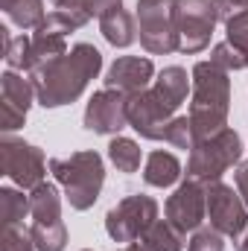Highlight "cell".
Masks as SVG:
<instances>
[{
	"label": "cell",
	"instance_id": "obj_1",
	"mask_svg": "<svg viewBox=\"0 0 248 251\" xmlns=\"http://www.w3.org/2000/svg\"><path fill=\"white\" fill-rule=\"evenodd\" d=\"M102 70V53L94 44H76L64 53L62 59L44 64L29 73L35 85V97L44 108H59L67 102H76L91 79H97Z\"/></svg>",
	"mask_w": 248,
	"mask_h": 251
},
{
	"label": "cell",
	"instance_id": "obj_2",
	"mask_svg": "<svg viewBox=\"0 0 248 251\" xmlns=\"http://www.w3.org/2000/svg\"><path fill=\"white\" fill-rule=\"evenodd\" d=\"M190 76H193V100H190L187 117L193 123L196 140H201L228 128L231 79H228V70H222L213 62H198Z\"/></svg>",
	"mask_w": 248,
	"mask_h": 251
},
{
	"label": "cell",
	"instance_id": "obj_3",
	"mask_svg": "<svg viewBox=\"0 0 248 251\" xmlns=\"http://www.w3.org/2000/svg\"><path fill=\"white\" fill-rule=\"evenodd\" d=\"M50 173L64 187V196L73 210L94 207L105 184V164H102V155L94 149L70 152L64 158H50Z\"/></svg>",
	"mask_w": 248,
	"mask_h": 251
},
{
	"label": "cell",
	"instance_id": "obj_4",
	"mask_svg": "<svg viewBox=\"0 0 248 251\" xmlns=\"http://www.w3.org/2000/svg\"><path fill=\"white\" fill-rule=\"evenodd\" d=\"M243 158V140L234 128H222L210 137L196 140L187 158V178H196L201 184L222 181V176L237 167Z\"/></svg>",
	"mask_w": 248,
	"mask_h": 251
},
{
	"label": "cell",
	"instance_id": "obj_5",
	"mask_svg": "<svg viewBox=\"0 0 248 251\" xmlns=\"http://www.w3.org/2000/svg\"><path fill=\"white\" fill-rule=\"evenodd\" d=\"M137 32L140 47L152 56H167L178 50L175 32V0H137Z\"/></svg>",
	"mask_w": 248,
	"mask_h": 251
},
{
	"label": "cell",
	"instance_id": "obj_6",
	"mask_svg": "<svg viewBox=\"0 0 248 251\" xmlns=\"http://www.w3.org/2000/svg\"><path fill=\"white\" fill-rule=\"evenodd\" d=\"M158 222V201L152 196H125L105 213V231L114 243H137Z\"/></svg>",
	"mask_w": 248,
	"mask_h": 251
},
{
	"label": "cell",
	"instance_id": "obj_7",
	"mask_svg": "<svg viewBox=\"0 0 248 251\" xmlns=\"http://www.w3.org/2000/svg\"><path fill=\"white\" fill-rule=\"evenodd\" d=\"M0 170L21 190H35L38 184H44L47 161L38 146L26 143L24 137L3 134L0 137Z\"/></svg>",
	"mask_w": 248,
	"mask_h": 251
},
{
	"label": "cell",
	"instance_id": "obj_8",
	"mask_svg": "<svg viewBox=\"0 0 248 251\" xmlns=\"http://www.w3.org/2000/svg\"><path fill=\"white\" fill-rule=\"evenodd\" d=\"M219 24V12L213 0H175V32H178V50L193 56L201 53L213 29Z\"/></svg>",
	"mask_w": 248,
	"mask_h": 251
},
{
	"label": "cell",
	"instance_id": "obj_9",
	"mask_svg": "<svg viewBox=\"0 0 248 251\" xmlns=\"http://www.w3.org/2000/svg\"><path fill=\"white\" fill-rule=\"evenodd\" d=\"M204 190H207V222H210V228L237 240L248 228V207L240 196V190H234L225 181H210V184H204Z\"/></svg>",
	"mask_w": 248,
	"mask_h": 251
},
{
	"label": "cell",
	"instance_id": "obj_10",
	"mask_svg": "<svg viewBox=\"0 0 248 251\" xmlns=\"http://www.w3.org/2000/svg\"><path fill=\"white\" fill-rule=\"evenodd\" d=\"M175 120V108L167 105L155 88L128 97V126L146 140H167V128Z\"/></svg>",
	"mask_w": 248,
	"mask_h": 251
},
{
	"label": "cell",
	"instance_id": "obj_11",
	"mask_svg": "<svg viewBox=\"0 0 248 251\" xmlns=\"http://www.w3.org/2000/svg\"><path fill=\"white\" fill-rule=\"evenodd\" d=\"M164 213H167V222H173L181 234L198 231L207 219V190H204V184L196 178L181 181L175 187V193L167 199Z\"/></svg>",
	"mask_w": 248,
	"mask_h": 251
},
{
	"label": "cell",
	"instance_id": "obj_12",
	"mask_svg": "<svg viewBox=\"0 0 248 251\" xmlns=\"http://www.w3.org/2000/svg\"><path fill=\"white\" fill-rule=\"evenodd\" d=\"M82 120H85V128L94 134H120L128 126V97L114 88L97 91L88 100Z\"/></svg>",
	"mask_w": 248,
	"mask_h": 251
},
{
	"label": "cell",
	"instance_id": "obj_13",
	"mask_svg": "<svg viewBox=\"0 0 248 251\" xmlns=\"http://www.w3.org/2000/svg\"><path fill=\"white\" fill-rule=\"evenodd\" d=\"M32 100H38L32 79H26L18 70H6L0 79V128H3V134H12L15 128L24 126Z\"/></svg>",
	"mask_w": 248,
	"mask_h": 251
},
{
	"label": "cell",
	"instance_id": "obj_14",
	"mask_svg": "<svg viewBox=\"0 0 248 251\" xmlns=\"http://www.w3.org/2000/svg\"><path fill=\"white\" fill-rule=\"evenodd\" d=\"M155 79V64L146 56H123L108 67L105 73V88H114L125 97L140 94L149 88V82Z\"/></svg>",
	"mask_w": 248,
	"mask_h": 251
},
{
	"label": "cell",
	"instance_id": "obj_15",
	"mask_svg": "<svg viewBox=\"0 0 248 251\" xmlns=\"http://www.w3.org/2000/svg\"><path fill=\"white\" fill-rule=\"evenodd\" d=\"M152 88H155V94H158L167 105H173V108L178 111L187 102V94H190V88H193V76H187L184 67L173 64V67H164V70L158 73V79H155Z\"/></svg>",
	"mask_w": 248,
	"mask_h": 251
},
{
	"label": "cell",
	"instance_id": "obj_16",
	"mask_svg": "<svg viewBox=\"0 0 248 251\" xmlns=\"http://www.w3.org/2000/svg\"><path fill=\"white\" fill-rule=\"evenodd\" d=\"M181 178V161L173 152H152L143 164V181L149 187H173Z\"/></svg>",
	"mask_w": 248,
	"mask_h": 251
},
{
	"label": "cell",
	"instance_id": "obj_17",
	"mask_svg": "<svg viewBox=\"0 0 248 251\" xmlns=\"http://www.w3.org/2000/svg\"><path fill=\"white\" fill-rule=\"evenodd\" d=\"M99 32H102V38H105L111 47H131L134 38H137L134 18L125 12L123 6L99 18Z\"/></svg>",
	"mask_w": 248,
	"mask_h": 251
},
{
	"label": "cell",
	"instance_id": "obj_18",
	"mask_svg": "<svg viewBox=\"0 0 248 251\" xmlns=\"http://www.w3.org/2000/svg\"><path fill=\"white\" fill-rule=\"evenodd\" d=\"M29 64H26V73L44 67V64L56 62L67 53V41L64 35H53V32H44V29H35V35L29 38Z\"/></svg>",
	"mask_w": 248,
	"mask_h": 251
},
{
	"label": "cell",
	"instance_id": "obj_19",
	"mask_svg": "<svg viewBox=\"0 0 248 251\" xmlns=\"http://www.w3.org/2000/svg\"><path fill=\"white\" fill-rule=\"evenodd\" d=\"M29 201H32V222H59L62 219V196L59 187L44 181L35 190H29Z\"/></svg>",
	"mask_w": 248,
	"mask_h": 251
},
{
	"label": "cell",
	"instance_id": "obj_20",
	"mask_svg": "<svg viewBox=\"0 0 248 251\" xmlns=\"http://www.w3.org/2000/svg\"><path fill=\"white\" fill-rule=\"evenodd\" d=\"M0 9L21 29H38L41 21L47 18L44 15V0H0Z\"/></svg>",
	"mask_w": 248,
	"mask_h": 251
},
{
	"label": "cell",
	"instance_id": "obj_21",
	"mask_svg": "<svg viewBox=\"0 0 248 251\" xmlns=\"http://www.w3.org/2000/svg\"><path fill=\"white\" fill-rule=\"evenodd\" d=\"M184 237L187 234H181L173 222L158 219V222L140 237V243L149 251H184Z\"/></svg>",
	"mask_w": 248,
	"mask_h": 251
},
{
	"label": "cell",
	"instance_id": "obj_22",
	"mask_svg": "<svg viewBox=\"0 0 248 251\" xmlns=\"http://www.w3.org/2000/svg\"><path fill=\"white\" fill-rule=\"evenodd\" d=\"M108 158H111V164L125 173V176H131V173H137L140 170V161H143V152H140V146L131 140V137H111V143H108Z\"/></svg>",
	"mask_w": 248,
	"mask_h": 251
},
{
	"label": "cell",
	"instance_id": "obj_23",
	"mask_svg": "<svg viewBox=\"0 0 248 251\" xmlns=\"http://www.w3.org/2000/svg\"><path fill=\"white\" fill-rule=\"evenodd\" d=\"M26 213H32V201H29V196H24V190H15V187L0 190V219H3V228L6 225H21Z\"/></svg>",
	"mask_w": 248,
	"mask_h": 251
},
{
	"label": "cell",
	"instance_id": "obj_24",
	"mask_svg": "<svg viewBox=\"0 0 248 251\" xmlns=\"http://www.w3.org/2000/svg\"><path fill=\"white\" fill-rule=\"evenodd\" d=\"M29 234H32V243L38 251H64V246H67V228L62 219L59 222H32Z\"/></svg>",
	"mask_w": 248,
	"mask_h": 251
},
{
	"label": "cell",
	"instance_id": "obj_25",
	"mask_svg": "<svg viewBox=\"0 0 248 251\" xmlns=\"http://www.w3.org/2000/svg\"><path fill=\"white\" fill-rule=\"evenodd\" d=\"M0 32H3V59L9 64V70H26V64H29V44H32V41H29L26 35L12 38L6 26H3Z\"/></svg>",
	"mask_w": 248,
	"mask_h": 251
},
{
	"label": "cell",
	"instance_id": "obj_26",
	"mask_svg": "<svg viewBox=\"0 0 248 251\" xmlns=\"http://www.w3.org/2000/svg\"><path fill=\"white\" fill-rule=\"evenodd\" d=\"M225 41H231L248 64V9L234 15L231 21H225Z\"/></svg>",
	"mask_w": 248,
	"mask_h": 251
},
{
	"label": "cell",
	"instance_id": "obj_27",
	"mask_svg": "<svg viewBox=\"0 0 248 251\" xmlns=\"http://www.w3.org/2000/svg\"><path fill=\"white\" fill-rule=\"evenodd\" d=\"M210 62L219 64L222 70H228V73H234V70H246L248 64L243 59V53L231 44V41H219L216 47H213V53H210Z\"/></svg>",
	"mask_w": 248,
	"mask_h": 251
},
{
	"label": "cell",
	"instance_id": "obj_28",
	"mask_svg": "<svg viewBox=\"0 0 248 251\" xmlns=\"http://www.w3.org/2000/svg\"><path fill=\"white\" fill-rule=\"evenodd\" d=\"M187 251H225V234H219L216 228H198L193 231L190 243H187Z\"/></svg>",
	"mask_w": 248,
	"mask_h": 251
},
{
	"label": "cell",
	"instance_id": "obj_29",
	"mask_svg": "<svg viewBox=\"0 0 248 251\" xmlns=\"http://www.w3.org/2000/svg\"><path fill=\"white\" fill-rule=\"evenodd\" d=\"M167 143H173L175 149H193L196 146V131L190 117H175L167 128Z\"/></svg>",
	"mask_w": 248,
	"mask_h": 251
},
{
	"label": "cell",
	"instance_id": "obj_30",
	"mask_svg": "<svg viewBox=\"0 0 248 251\" xmlns=\"http://www.w3.org/2000/svg\"><path fill=\"white\" fill-rule=\"evenodd\" d=\"M53 12H59L64 21H70L73 29H79V26H85L91 21V12H88L85 0H56V9Z\"/></svg>",
	"mask_w": 248,
	"mask_h": 251
},
{
	"label": "cell",
	"instance_id": "obj_31",
	"mask_svg": "<svg viewBox=\"0 0 248 251\" xmlns=\"http://www.w3.org/2000/svg\"><path fill=\"white\" fill-rule=\"evenodd\" d=\"M3 251H38V249H35L29 231H24L21 225H6L3 228Z\"/></svg>",
	"mask_w": 248,
	"mask_h": 251
},
{
	"label": "cell",
	"instance_id": "obj_32",
	"mask_svg": "<svg viewBox=\"0 0 248 251\" xmlns=\"http://www.w3.org/2000/svg\"><path fill=\"white\" fill-rule=\"evenodd\" d=\"M216 12H219V21H231L234 15L246 12L248 9V0H213Z\"/></svg>",
	"mask_w": 248,
	"mask_h": 251
},
{
	"label": "cell",
	"instance_id": "obj_33",
	"mask_svg": "<svg viewBox=\"0 0 248 251\" xmlns=\"http://www.w3.org/2000/svg\"><path fill=\"white\" fill-rule=\"evenodd\" d=\"M85 6H88L91 18H102V15H108V12L120 9V6H123V0H85Z\"/></svg>",
	"mask_w": 248,
	"mask_h": 251
},
{
	"label": "cell",
	"instance_id": "obj_34",
	"mask_svg": "<svg viewBox=\"0 0 248 251\" xmlns=\"http://www.w3.org/2000/svg\"><path fill=\"white\" fill-rule=\"evenodd\" d=\"M234 181H237V190H240V196H243V201H246V207H248V161H240L237 164Z\"/></svg>",
	"mask_w": 248,
	"mask_h": 251
},
{
	"label": "cell",
	"instance_id": "obj_35",
	"mask_svg": "<svg viewBox=\"0 0 248 251\" xmlns=\"http://www.w3.org/2000/svg\"><path fill=\"white\" fill-rule=\"evenodd\" d=\"M234 249H237V251H248V228L237 237V240H234Z\"/></svg>",
	"mask_w": 248,
	"mask_h": 251
},
{
	"label": "cell",
	"instance_id": "obj_36",
	"mask_svg": "<svg viewBox=\"0 0 248 251\" xmlns=\"http://www.w3.org/2000/svg\"><path fill=\"white\" fill-rule=\"evenodd\" d=\"M120 251H149V249H146L143 243H128V246H123Z\"/></svg>",
	"mask_w": 248,
	"mask_h": 251
},
{
	"label": "cell",
	"instance_id": "obj_37",
	"mask_svg": "<svg viewBox=\"0 0 248 251\" xmlns=\"http://www.w3.org/2000/svg\"><path fill=\"white\" fill-rule=\"evenodd\" d=\"M85 251H91V249H85Z\"/></svg>",
	"mask_w": 248,
	"mask_h": 251
},
{
	"label": "cell",
	"instance_id": "obj_38",
	"mask_svg": "<svg viewBox=\"0 0 248 251\" xmlns=\"http://www.w3.org/2000/svg\"><path fill=\"white\" fill-rule=\"evenodd\" d=\"M53 3H56V0H53Z\"/></svg>",
	"mask_w": 248,
	"mask_h": 251
}]
</instances>
